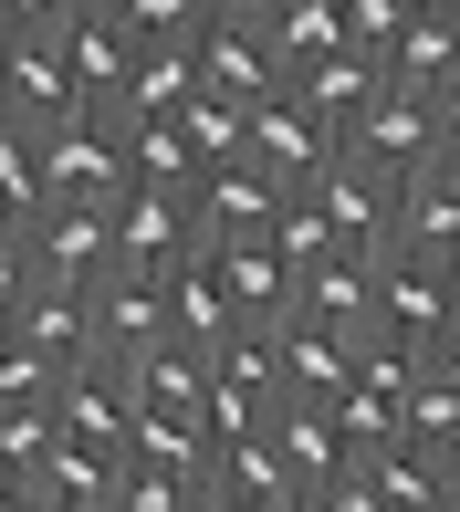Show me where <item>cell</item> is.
<instances>
[{
  "label": "cell",
  "instance_id": "1",
  "mask_svg": "<svg viewBox=\"0 0 460 512\" xmlns=\"http://www.w3.org/2000/svg\"><path fill=\"white\" fill-rule=\"evenodd\" d=\"M115 272V209L105 199H53L21 241H0V293H95Z\"/></svg>",
  "mask_w": 460,
  "mask_h": 512
},
{
  "label": "cell",
  "instance_id": "2",
  "mask_svg": "<svg viewBox=\"0 0 460 512\" xmlns=\"http://www.w3.org/2000/svg\"><path fill=\"white\" fill-rule=\"evenodd\" d=\"M345 157L356 168H377L387 189H408V178L450 168V126H440V95H408V84H387L377 105L345 126Z\"/></svg>",
  "mask_w": 460,
  "mask_h": 512
},
{
  "label": "cell",
  "instance_id": "3",
  "mask_svg": "<svg viewBox=\"0 0 460 512\" xmlns=\"http://www.w3.org/2000/svg\"><path fill=\"white\" fill-rule=\"evenodd\" d=\"M74 115H95L84 105V84H74V63H63V32H11L0 42V126H74Z\"/></svg>",
  "mask_w": 460,
  "mask_h": 512
},
{
  "label": "cell",
  "instance_id": "4",
  "mask_svg": "<svg viewBox=\"0 0 460 512\" xmlns=\"http://www.w3.org/2000/svg\"><path fill=\"white\" fill-rule=\"evenodd\" d=\"M450 324H460L450 262H408V251H387V262H377V335L408 345V356L429 366V356L450 345Z\"/></svg>",
  "mask_w": 460,
  "mask_h": 512
},
{
  "label": "cell",
  "instance_id": "5",
  "mask_svg": "<svg viewBox=\"0 0 460 512\" xmlns=\"http://www.w3.org/2000/svg\"><path fill=\"white\" fill-rule=\"evenodd\" d=\"M95 335H105V366H147V356H168L178 345V304H168V272H126L115 262L105 283H95Z\"/></svg>",
  "mask_w": 460,
  "mask_h": 512
},
{
  "label": "cell",
  "instance_id": "6",
  "mask_svg": "<svg viewBox=\"0 0 460 512\" xmlns=\"http://www.w3.org/2000/svg\"><path fill=\"white\" fill-rule=\"evenodd\" d=\"M42 178H53V199H126L136 189V168H126V126L95 105V115H74V126H42Z\"/></svg>",
  "mask_w": 460,
  "mask_h": 512
},
{
  "label": "cell",
  "instance_id": "7",
  "mask_svg": "<svg viewBox=\"0 0 460 512\" xmlns=\"http://www.w3.org/2000/svg\"><path fill=\"white\" fill-rule=\"evenodd\" d=\"M189 251H210L189 189H126V199H115V262H126V272H178Z\"/></svg>",
  "mask_w": 460,
  "mask_h": 512
},
{
  "label": "cell",
  "instance_id": "8",
  "mask_svg": "<svg viewBox=\"0 0 460 512\" xmlns=\"http://www.w3.org/2000/svg\"><path fill=\"white\" fill-rule=\"evenodd\" d=\"M251 157H262L283 189H304L314 168H335V157H345V136H335L325 115H314V105L283 84V95H262V105H251Z\"/></svg>",
  "mask_w": 460,
  "mask_h": 512
},
{
  "label": "cell",
  "instance_id": "9",
  "mask_svg": "<svg viewBox=\"0 0 460 512\" xmlns=\"http://www.w3.org/2000/svg\"><path fill=\"white\" fill-rule=\"evenodd\" d=\"M283 178L262 168V157H230V168H210L199 178V241H272V220H283Z\"/></svg>",
  "mask_w": 460,
  "mask_h": 512
},
{
  "label": "cell",
  "instance_id": "10",
  "mask_svg": "<svg viewBox=\"0 0 460 512\" xmlns=\"http://www.w3.org/2000/svg\"><path fill=\"white\" fill-rule=\"evenodd\" d=\"M304 189L325 199V220L345 230V251H366V262H387V251H398V189H387L377 168H356V157H335V168H314Z\"/></svg>",
  "mask_w": 460,
  "mask_h": 512
},
{
  "label": "cell",
  "instance_id": "11",
  "mask_svg": "<svg viewBox=\"0 0 460 512\" xmlns=\"http://www.w3.org/2000/svg\"><path fill=\"white\" fill-rule=\"evenodd\" d=\"M283 53H272V32L262 21H210L199 32V95H230V105H262V95H283Z\"/></svg>",
  "mask_w": 460,
  "mask_h": 512
},
{
  "label": "cell",
  "instance_id": "12",
  "mask_svg": "<svg viewBox=\"0 0 460 512\" xmlns=\"http://www.w3.org/2000/svg\"><path fill=\"white\" fill-rule=\"evenodd\" d=\"M11 335L32 345V356H53L63 377H84V366H105V335H95V293H11Z\"/></svg>",
  "mask_w": 460,
  "mask_h": 512
},
{
  "label": "cell",
  "instance_id": "13",
  "mask_svg": "<svg viewBox=\"0 0 460 512\" xmlns=\"http://www.w3.org/2000/svg\"><path fill=\"white\" fill-rule=\"evenodd\" d=\"M63 63H74L84 105H115V95H126V74H136V32H126V11H115V0H84V11L63 21Z\"/></svg>",
  "mask_w": 460,
  "mask_h": 512
},
{
  "label": "cell",
  "instance_id": "14",
  "mask_svg": "<svg viewBox=\"0 0 460 512\" xmlns=\"http://www.w3.org/2000/svg\"><path fill=\"white\" fill-rule=\"evenodd\" d=\"M53 418H63V439L126 450V439H136V418H147V398H136V377H126V366H84V377H63Z\"/></svg>",
  "mask_w": 460,
  "mask_h": 512
},
{
  "label": "cell",
  "instance_id": "15",
  "mask_svg": "<svg viewBox=\"0 0 460 512\" xmlns=\"http://www.w3.org/2000/svg\"><path fill=\"white\" fill-rule=\"evenodd\" d=\"M356 377H366V345H356V335H335V324H304V314L283 324V387H293L304 408H335Z\"/></svg>",
  "mask_w": 460,
  "mask_h": 512
},
{
  "label": "cell",
  "instance_id": "16",
  "mask_svg": "<svg viewBox=\"0 0 460 512\" xmlns=\"http://www.w3.org/2000/svg\"><path fill=\"white\" fill-rule=\"evenodd\" d=\"M189 105H199V42H136V74H126V95L105 115L157 126V115H189Z\"/></svg>",
  "mask_w": 460,
  "mask_h": 512
},
{
  "label": "cell",
  "instance_id": "17",
  "mask_svg": "<svg viewBox=\"0 0 460 512\" xmlns=\"http://www.w3.org/2000/svg\"><path fill=\"white\" fill-rule=\"evenodd\" d=\"M293 314L304 324H335V335H377V262L366 251H335V262H314L304 272V293H293Z\"/></svg>",
  "mask_w": 460,
  "mask_h": 512
},
{
  "label": "cell",
  "instance_id": "18",
  "mask_svg": "<svg viewBox=\"0 0 460 512\" xmlns=\"http://www.w3.org/2000/svg\"><path fill=\"white\" fill-rule=\"evenodd\" d=\"M220 283H230V304H241V324H293L304 272H293L272 241H220Z\"/></svg>",
  "mask_w": 460,
  "mask_h": 512
},
{
  "label": "cell",
  "instance_id": "19",
  "mask_svg": "<svg viewBox=\"0 0 460 512\" xmlns=\"http://www.w3.org/2000/svg\"><path fill=\"white\" fill-rule=\"evenodd\" d=\"M398 251L408 262H460V168H429L398 189Z\"/></svg>",
  "mask_w": 460,
  "mask_h": 512
},
{
  "label": "cell",
  "instance_id": "20",
  "mask_svg": "<svg viewBox=\"0 0 460 512\" xmlns=\"http://www.w3.org/2000/svg\"><path fill=\"white\" fill-rule=\"evenodd\" d=\"M272 429H283V450H293V471H304V492H314V502H325L335 481L366 460L356 439H345V418H335V408H304V398H283V418H272Z\"/></svg>",
  "mask_w": 460,
  "mask_h": 512
},
{
  "label": "cell",
  "instance_id": "21",
  "mask_svg": "<svg viewBox=\"0 0 460 512\" xmlns=\"http://www.w3.org/2000/svg\"><path fill=\"white\" fill-rule=\"evenodd\" d=\"M293 95H304V105H314V115H325V126L345 136V126H356V115H366V105L387 95V63L345 42V53H325V63H304V74H293Z\"/></svg>",
  "mask_w": 460,
  "mask_h": 512
},
{
  "label": "cell",
  "instance_id": "22",
  "mask_svg": "<svg viewBox=\"0 0 460 512\" xmlns=\"http://www.w3.org/2000/svg\"><path fill=\"white\" fill-rule=\"evenodd\" d=\"M168 304H178V345H199V356H210L220 335H241V304H230V283H220V251H189V262L168 272Z\"/></svg>",
  "mask_w": 460,
  "mask_h": 512
},
{
  "label": "cell",
  "instance_id": "23",
  "mask_svg": "<svg viewBox=\"0 0 460 512\" xmlns=\"http://www.w3.org/2000/svg\"><path fill=\"white\" fill-rule=\"evenodd\" d=\"M387 84H408V95H450V84H460V21L419 11L398 42H387Z\"/></svg>",
  "mask_w": 460,
  "mask_h": 512
},
{
  "label": "cell",
  "instance_id": "24",
  "mask_svg": "<svg viewBox=\"0 0 460 512\" xmlns=\"http://www.w3.org/2000/svg\"><path fill=\"white\" fill-rule=\"evenodd\" d=\"M262 32H272V53H283V74H304V63H325V53H345V0H272L262 11Z\"/></svg>",
  "mask_w": 460,
  "mask_h": 512
},
{
  "label": "cell",
  "instance_id": "25",
  "mask_svg": "<svg viewBox=\"0 0 460 512\" xmlns=\"http://www.w3.org/2000/svg\"><path fill=\"white\" fill-rule=\"evenodd\" d=\"M115 126H126V115H115ZM126 168H136V189H189V199H199V178H210L178 115H157V126H126Z\"/></svg>",
  "mask_w": 460,
  "mask_h": 512
},
{
  "label": "cell",
  "instance_id": "26",
  "mask_svg": "<svg viewBox=\"0 0 460 512\" xmlns=\"http://www.w3.org/2000/svg\"><path fill=\"white\" fill-rule=\"evenodd\" d=\"M42 492L53 502H115V481H126V450H95V439H53V460H42Z\"/></svg>",
  "mask_w": 460,
  "mask_h": 512
},
{
  "label": "cell",
  "instance_id": "27",
  "mask_svg": "<svg viewBox=\"0 0 460 512\" xmlns=\"http://www.w3.org/2000/svg\"><path fill=\"white\" fill-rule=\"evenodd\" d=\"M136 398H147V408H178V418H210V356H199V345L147 356V366H136Z\"/></svg>",
  "mask_w": 460,
  "mask_h": 512
},
{
  "label": "cell",
  "instance_id": "28",
  "mask_svg": "<svg viewBox=\"0 0 460 512\" xmlns=\"http://www.w3.org/2000/svg\"><path fill=\"white\" fill-rule=\"evenodd\" d=\"M272 251H283L293 272H314V262H335V251H345V230L325 220V199H314V189H293L283 220H272Z\"/></svg>",
  "mask_w": 460,
  "mask_h": 512
},
{
  "label": "cell",
  "instance_id": "29",
  "mask_svg": "<svg viewBox=\"0 0 460 512\" xmlns=\"http://www.w3.org/2000/svg\"><path fill=\"white\" fill-rule=\"evenodd\" d=\"M178 126H189L199 168H230V157H251V105H230V95H199Z\"/></svg>",
  "mask_w": 460,
  "mask_h": 512
},
{
  "label": "cell",
  "instance_id": "30",
  "mask_svg": "<svg viewBox=\"0 0 460 512\" xmlns=\"http://www.w3.org/2000/svg\"><path fill=\"white\" fill-rule=\"evenodd\" d=\"M53 439H63V418H53V408H0V471L32 481L42 460H53Z\"/></svg>",
  "mask_w": 460,
  "mask_h": 512
},
{
  "label": "cell",
  "instance_id": "31",
  "mask_svg": "<svg viewBox=\"0 0 460 512\" xmlns=\"http://www.w3.org/2000/svg\"><path fill=\"white\" fill-rule=\"evenodd\" d=\"M115 11H126V32L136 42H199V32H210V0H115Z\"/></svg>",
  "mask_w": 460,
  "mask_h": 512
},
{
  "label": "cell",
  "instance_id": "32",
  "mask_svg": "<svg viewBox=\"0 0 460 512\" xmlns=\"http://www.w3.org/2000/svg\"><path fill=\"white\" fill-rule=\"evenodd\" d=\"M419 21V0H345V32H356V53H377L387 63V42Z\"/></svg>",
  "mask_w": 460,
  "mask_h": 512
},
{
  "label": "cell",
  "instance_id": "33",
  "mask_svg": "<svg viewBox=\"0 0 460 512\" xmlns=\"http://www.w3.org/2000/svg\"><path fill=\"white\" fill-rule=\"evenodd\" d=\"M74 11H84V0H0V21H11V32H63Z\"/></svg>",
  "mask_w": 460,
  "mask_h": 512
},
{
  "label": "cell",
  "instance_id": "34",
  "mask_svg": "<svg viewBox=\"0 0 460 512\" xmlns=\"http://www.w3.org/2000/svg\"><path fill=\"white\" fill-rule=\"evenodd\" d=\"M314 512H387V502H377V481H366V460H356V471H345V481H335V492L314 502Z\"/></svg>",
  "mask_w": 460,
  "mask_h": 512
},
{
  "label": "cell",
  "instance_id": "35",
  "mask_svg": "<svg viewBox=\"0 0 460 512\" xmlns=\"http://www.w3.org/2000/svg\"><path fill=\"white\" fill-rule=\"evenodd\" d=\"M199 512H293V502H262V492H230V481H199Z\"/></svg>",
  "mask_w": 460,
  "mask_h": 512
},
{
  "label": "cell",
  "instance_id": "36",
  "mask_svg": "<svg viewBox=\"0 0 460 512\" xmlns=\"http://www.w3.org/2000/svg\"><path fill=\"white\" fill-rule=\"evenodd\" d=\"M429 377H440L450 398H460V324H450V345H440V356H429Z\"/></svg>",
  "mask_w": 460,
  "mask_h": 512
},
{
  "label": "cell",
  "instance_id": "37",
  "mask_svg": "<svg viewBox=\"0 0 460 512\" xmlns=\"http://www.w3.org/2000/svg\"><path fill=\"white\" fill-rule=\"evenodd\" d=\"M210 11H220V21H262L272 0H210Z\"/></svg>",
  "mask_w": 460,
  "mask_h": 512
},
{
  "label": "cell",
  "instance_id": "38",
  "mask_svg": "<svg viewBox=\"0 0 460 512\" xmlns=\"http://www.w3.org/2000/svg\"><path fill=\"white\" fill-rule=\"evenodd\" d=\"M440 126H450V157H460V84H450V95H440Z\"/></svg>",
  "mask_w": 460,
  "mask_h": 512
},
{
  "label": "cell",
  "instance_id": "39",
  "mask_svg": "<svg viewBox=\"0 0 460 512\" xmlns=\"http://www.w3.org/2000/svg\"><path fill=\"white\" fill-rule=\"evenodd\" d=\"M440 471H450V492H460V429H450V439H440Z\"/></svg>",
  "mask_w": 460,
  "mask_h": 512
},
{
  "label": "cell",
  "instance_id": "40",
  "mask_svg": "<svg viewBox=\"0 0 460 512\" xmlns=\"http://www.w3.org/2000/svg\"><path fill=\"white\" fill-rule=\"evenodd\" d=\"M419 11H440V21H460V0H419Z\"/></svg>",
  "mask_w": 460,
  "mask_h": 512
},
{
  "label": "cell",
  "instance_id": "41",
  "mask_svg": "<svg viewBox=\"0 0 460 512\" xmlns=\"http://www.w3.org/2000/svg\"><path fill=\"white\" fill-rule=\"evenodd\" d=\"M450 293H460V262H450Z\"/></svg>",
  "mask_w": 460,
  "mask_h": 512
},
{
  "label": "cell",
  "instance_id": "42",
  "mask_svg": "<svg viewBox=\"0 0 460 512\" xmlns=\"http://www.w3.org/2000/svg\"><path fill=\"white\" fill-rule=\"evenodd\" d=\"M450 168H460V157H450Z\"/></svg>",
  "mask_w": 460,
  "mask_h": 512
}]
</instances>
